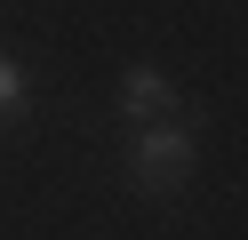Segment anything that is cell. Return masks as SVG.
<instances>
[{
	"label": "cell",
	"instance_id": "6da1fadb",
	"mask_svg": "<svg viewBox=\"0 0 248 240\" xmlns=\"http://www.w3.org/2000/svg\"><path fill=\"white\" fill-rule=\"evenodd\" d=\"M192 128H176V120H152V128H136L128 136V184L136 192H176L184 184V168H192Z\"/></svg>",
	"mask_w": 248,
	"mask_h": 240
},
{
	"label": "cell",
	"instance_id": "7a4b0ae2",
	"mask_svg": "<svg viewBox=\"0 0 248 240\" xmlns=\"http://www.w3.org/2000/svg\"><path fill=\"white\" fill-rule=\"evenodd\" d=\"M120 112H128V128H152L176 112V88H168V72H152V64H128L120 72Z\"/></svg>",
	"mask_w": 248,
	"mask_h": 240
},
{
	"label": "cell",
	"instance_id": "3957f363",
	"mask_svg": "<svg viewBox=\"0 0 248 240\" xmlns=\"http://www.w3.org/2000/svg\"><path fill=\"white\" fill-rule=\"evenodd\" d=\"M24 112H32V72H24V64L8 56V48H0V120L16 128Z\"/></svg>",
	"mask_w": 248,
	"mask_h": 240
}]
</instances>
